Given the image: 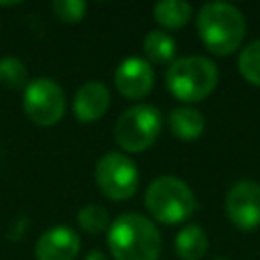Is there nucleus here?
Listing matches in <instances>:
<instances>
[{
    "label": "nucleus",
    "mask_w": 260,
    "mask_h": 260,
    "mask_svg": "<svg viewBox=\"0 0 260 260\" xmlns=\"http://www.w3.org/2000/svg\"><path fill=\"white\" fill-rule=\"evenodd\" d=\"M215 260H225V258H215Z\"/></svg>",
    "instance_id": "nucleus-20"
},
{
    "label": "nucleus",
    "mask_w": 260,
    "mask_h": 260,
    "mask_svg": "<svg viewBox=\"0 0 260 260\" xmlns=\"http://www.w3.org/2000/svg\"><path fill=\"white\" fill-rule=\"evenodd\" d=\"M110 106V89L100 81L83 83L73 98V114L79 122H93L106 114Z\"/></svg>",
    "instance_id": "nucleus-11"
},
{
    "label": "nucleus",
    "mask_w": 260,
    "mask_h": 260,
    "mask_svg": "<svg viewBox=\"0 0 260 260\" xmlns=\"http://www.w3.org/2000/svg\"><path fill=\"white\" fill-rule=\"evenodd\" d=\"M0 81L10 89H20L28 85V69L16 57L0 59Z\"/></svg>",
    "instance_id": "nucleus-17"
},
{
    "label": "nucleus",
    "mask_w": 260,
    "mask_h": 260,
    "mask_svg": "<svg viewBox=\"0 0 260 260\" xmlns=\"http://www.w3.org/2000/svg\"><path fill=\"white\" fill-rule=\"evenodd\" d=\"M193 16V8L183 0H162L154 6V20L165 28H183Z\"/></svg>",
    "instance_id": "nucleus-14"
},
{
    "label": "nucleus",
    "mask_w": 260,
    "mask_h": 260,
    "mask_svg": "<svg viewBox=\"0 0 260 260\" xmlns=\"http://www.w3.org/2000/svg\"><path fill=\"white\" fill-rule=\"evenodd\" d=\"M144 205L154 219L162 223H181L195 213L197 199L185 181L165 175L148 185Z\"/></svg>",
    "instance_id": "nucleus-4"
},
{
    "label": "nucleus",
    "mask_w": 260,
    "mask_h": 260,
    "mask_svg": "<svg viewBox=\"0 0 260 260\" xmlns=\"http://www.w3.org/2000/svg\"><path fill=\"white\" fill-rule=\"evenodd\" d=\"M95 185L114 201L128 199L138 189V169L126 154L108 152L95 165Z\"/></svg>",
    "instance_id": "nucleus-6"
},
{
    "label": "nucleus",
    "mask_w": 260,
    "mask_h": 260,
    "mask_svg": "<svg viewBox=\"0 0 260 260\" xmlns=\"http://www.w3.org/2000/svg\"><path fill=\"white\" fill-rule=\"evenodd\" d=\"M114 260H158L162 240L156 225L140 213H124L108 228Z\"/></svg>",
    "instance_id": "nucleus-1"
},
{
    "label": "nucleus",
    "mask_w": 260,
    "mask_h": 260,
    "mask_svg": "<svg viewBox=\"0 0 260 260\" xmlns=\"http://www.w3.org/2000/svg\"><path fill=\"white\" fill-rule=\"evenodd\" d=\"M114 83L120 95L128 100H138L144 98L152 85H154V71L150 63L142 57H128L124 59L116 73H114Z\"/></svg>",
    "instance_id": "nucleus-9"
},
{
    "label": "nucleus",
    "mask_w": 260,
    "mask_h": 260,
    "mask_svg": "<svg viewBox=\"0 0 260 260\" xmlns=\"http://www.w3.org/2000/svg\"><path fill=\"white\" fill-rule=\"evenodd\" d=\"M77 223L83 232L87 234H100L104 230L110 228V215H108V209L102 207V205H95V203H89L85 207L79 209L77 213Z\"/></svg>",
    "instance_id": "nucleus-18"
},
{
    "label": "nucleus",
    "mask_w": 260,
    "mask_h": 260,
    "mask_svg": "<svg viewBox=\"0 0 260 260\" xmlns=\"http://www.w3.org/2000/svg\"><path fill=\"white\" fill-rule=\"evenodd\" d=\"M238 69L248 83L260 87V39L252 41L240 51Z\"/></svg>",
    "instance_id": "nucleus-16"
},
{
    "label": "nucleus",
    "mask_w": 260,
    "mask_h": 260,
    "mask_svg": "<svg viewBox=\"0 0 260 260\" xmlns=\"http://www.w3.org/2000/svg\"><path fill=\"white\" fill-rule=\"evenodd\" d=\"M22 106L35 124L53 126L65 114V93L57 81L49 77H37L24 87Z\"/></svg>",
    "instance_id": "nucleus-7"
},
{
    "label": "nucleus",
    "mask_w": 260,
    "mask_h": 260,
    "mask_svg": "<svg viewBox=\"0 0 260 260\" xmlns=\"http://www.w3.org/2000/svg\"><path fill=\"white\" fill-rule=\"evenodd\" d=\"M162 128L158 108L150 104H136L128 108L116 122L114 140L126 152H142L154 144Z\"/></svg>",
    "instance_id": "nucleus-5"
},
{
    "label": "nucleus",
    "mask_w": 260,
    "mask_h": 260,
    "mask_svg": "<svg viewBox=\"0 0 260 260\" xmlns=\"http://www.w3.org/2000/svg\"><path fill=\"white\" fill-rule=\"evenodd\" d=\"M228 219L242 232L260 228V183L242 179L234 183L225 195Z\"/></svg>",
    "instance_id": "nucleus-8"
},
{
    "label": "nucleus",
    "mask_w": 260,
    "mask_h": 260,
    "mask_svg": "<svg viewBox=\"0 0 260 260\" xmlns=\"http://www.w3.org/2000/svg\"><path fill=\"white\" fill-rule=\"evenodd\" d=\"M197 32L213 55L234 53L246 37V18L240 8L228 2H207L197 12Z\"/></svg>",
    "instance_id": "nucleus-2"
},
{
    "label": "nucleus",
    "mask_w": 260,
    "mask_h": 260,
    "mask_svg": "<svg viewBox=\"0 0 260 260\" xmlns=\"http://www.w3.org/2000/svg\"><path fill=\"white\" fill-rule=\"evenodd\" d=\"M87 4L83 0H55L53 2V12L59 20L63 22H77L85 16Z\"/></svg>",
    "instance_id": "nucleus-19"
},
{
    "label": "nucleus",
    "mask_w": 260,
    "mask_h": 260,
    "mask_svg": "<svg viewBox=\"0 0 260 260\" xmlns=\"http://www.w3.org/2000/svg\"><path fill=\"white\" fill-rule=\"evenodd\" d=\"M79 236L67 225H55L41 234L35 246L37 260H75L79 254Z\"/></svg>",
    "instance_id": "nucleus-10"
},
{
    "label": "nucleus",
    "mask_w": 260,
    "mask_h": 260,
    "mask_svg": "<svg viewBox=\"0 0 260 260\" xmlns=\"http://www.w3.org/2000/svg\"><path fill=\"white\" fill-rule=\"evenodd\" d=\"M175 252L181 260H201L207 252V234L201 225L189 223L175 236Z\"/></svg>",
    "instance_id": "nucleus-13"
},
{
    "label": "nucleus",
    "mask_w": 260,
    "mask_h": 260,
    "mask_svg": "<svg viewBox=\"0 0 260 260\" xmlns=\"http://www.w3.org/2000/svg\"><path fill=\"white\" fill-rule=\"evenodd\" d=\"M169 128L181 140H195L205 130V118L201 116L199 110L189 108V106H181V108L171 110Z\"/></svg>",
    "instance_id": "nucleus-12"
},
{
    "label": "nucleus",
    "mask_w": 260,
    "mask_h": 260,
    "mask_svg": "<svg viewBox=\"0 0 260 260\" xmlns=\"http://www.w3.org/2000/svg\"><path fill=\"white\" fill-rule=\"evenodd\" d=\"M144 55L148 61L152 63H173V57H175V51H177V43L171 35L162 32V30H150L146 37H144Z\"/></svg>",
    "instance_id": "nucleus-15"
},
{
    "label": "nucleus",
    "mask_w": 260,
    "mask_h": 260,
    "mask_svg": "<svg viewBox=\"0 0 260 260\" xmlns=\"http://www.w3.org/2000/svg\"><path fill=\"white\" fill-rule=\"evenodd\" d=\"M219 73L213 61L201 55L175 59L165 73L167 89L181 102H201L217 85Z\"/></svg>",
    "instance_id": "nucleus-3"
}]
</instances>
